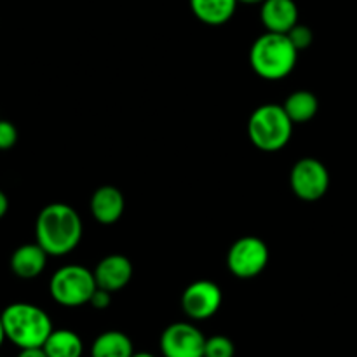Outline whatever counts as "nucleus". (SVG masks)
Masks as SVG:
<instances>
[{"label":"nucleus","mask_w":357,"mask_h":357,"mask_svg":"<svg viewBox=\"0 0 357 357\" xmlns=\"http://www.w3.org/2000/svg\"><path fill=\"white\" fill-rule=\"evenodd\" d=\"M35 237L45 253L51 257H63L79 246L82 239V220L72 206L52 202L38 213Z\"/></svg>","instance_id":"nucleus-1"},{"label":"nucleus","mask_w":357,"mask_h":357,"mask_svg":"<svg viewBox=\"0 0 357 357\" xmlns=\"http://www.w3.org/2000/svg\"><path fill=\"white\" fill-rule=\"evenodd\" d=\"M293 192L303 201H317L323 197L330 187V173L321 160L305 157L293 166L289 174Z\"/></svg>","instance_id":"nucleus-7"},{"label":"nucleus","mask_w":357,"mask_h":357,"mask_svg":"<svg viewBox=\"0 0 357 357\" xmlns=\"http://www.w3.org/2000/svg\"><path fill=\"white\" fill-rule=\"evenodd\" d=\"M286 35H288L289 40H291V44L296 47V51H302V49H307L310 44H312V40H314L312 30H310V28L307 26V24L296 23L295 26H293L291 30H289Z\"/></svg>","instance_id":"nucleus-19"},{"label":"nucleus","mask_w":357,"mask_h":357,"mask_svg":"<svg viewBox=\"0 0 357 357\" xmlns=\"http://www.w3.org/2000/svg\"><path fill=\"white\" fill-rule=\"evenodd\" d=\"M298 58V51L291 44L286 33H267L260 35L253 42L250 52V61L255 72L267 80H279L288 77L293 72Z\"/></svg>","instance_id":"nucleus-3"},{"label":"nucleus","mask_w":357,"mask_h":357,"mask_svg":"<svg viewBox=\"0 0 357 357\" xmlns=\"http://www.w3.org/2000/svg\"><path fill=\"white\" fill-rule=\"evenodd\" d=\"M241 3H264L265 0H239Z\"/></svg>","instance_id":"nucleus-25"},{"label":"nucleus","mask_w":357,"mask_h":357,"mask_svg":"<svg viewBox=\"0 0 357 357\" xmlns=\"http://www.w3.org/2000/svg\"><path fill=\"white\" fill-rule=\"evenodd\" d=\"M260 17L267 31L288 33L298 23V7L295 0H265L261 3Z\"/></svg>","instance_id":"nucleus-11"},{"label":"nucleus","mask_w":357,"mask_h":357,"mask_svg":"<svg viewBox=\"0 0 357 357\" xmlns=\"http://www.w3.org/2000/svg\"><path fill=\"white\" fill-rule=\"evenodd\" d=\"M6 338L16 347H42L52 333L51 317L44 309L26 302H16L2 312Z\"/></svg>","instance_id":"nucleus-2"},{"label":"nucleus","mask_w":357,"mask_h":357,"mask_svg":"<svg viewBox=\"0 0 357 357\" xmlns=\"http://www.w3.org/2000/svg\"><path fill=\"white\" fill-rule=\"evenodd\" d=\"M132 357H155V356L149 354V352H138V354L135 352V356H132Z\"/></svg>","instance_id":"nucleus-26"},{"label":"nucleus","mask_w":357,"mask_h":357,"mask_svg":"<svg viewBox=\"0 0 357 357\" xmlns=\"http://www.w3.org/2000/svg\"><path fill=\"white\" fill-rule=\"evenodd\" d=\"M135 349H132L131 338L122 331H105L91 347V357H132Z\"/></svg>","instance_id":"nucleus-15"},{"label":"nucleus","mask_w":357,"mask_h":357,"mask_svg":"<svg viewBox=\"0 0 357 357\" xmlns=\"http://www.w3.org/2000/svg\"><path fill=\"white\" fill-rule=\"evenodd\" d=\"M17 142V129L13 122L0 119V150H10Z\"/></svg>","instance_id":"nucleus-20"},{"label":"nucleus","mask_w":357,"mask_h":357,"mask_svg":"<svg viewBox=\"0 0 357 357\" xmlns=\"http://www.w3.org/2000/svg\"><path fill=\"white\" fill-rule=\"evenodd\" d=\"M194 16L211 26H220L232 20L239 0H188Z\"/></svg>","instance_id":"nucleus-14"},{"label":"nucleus","mask_w":357,"mask_h":357,"mask_svg":"<svg viewBox=\"0 0 357 357\" xmlns=\"http://www.w3.org/2000/svg\"><path fill=\"white\" fill-rule=\"evenodd\" d=\"M132 278V265L122 255H110L105 257L94 268V279L98 288L114 293L128 286Z\"/></svg>","instance_id":"nucleus-10"},{"label":"nucleus","mask_w":357,"mask_h":357,"mask_svg":"<svg viewBox=\"0 0 357 357\" xmlns=\"http://www.w3.org/2000/svg\"><path fill=\"white\" fill-rule=\"evenodd\" d=\"M248 135L257 149L264 152H279L291 139L293 121L281 105H261L251 114Z\"/></svg>","instance_id":"nucleus-4"},{"label":"nucleus","mask_w":357,"mask_h":357,"mask_svg":"<svg viewBox=\"0 0 357 357\" xmlns=\"http://www.w3.org/2000/svg\"><path fill=\"white\" fill-rule=\"evenodd\" d=\"M3 340H7V338H6V330H3V321H2V314H0V347H2Z\"/></svg>","instance_id":"nucleus-24"},{"label":"nucleus","mask_w":357,"mask_h":357,"mask_svg":"<svg viewBox=\"0 0 357 357\" xmlns=\"http://www.w3.org/2000/svg\"><path fill=\"white\" fill-rule=\"evenodd\" d=\"M17 357H49L45 354L44 347H28V349H21Z\"/></svg>","instance_id":"nucleus-22"},{"label":"nucleus","mask_w":357,"mask_h":357,"mask_svg":"<svg viewBox=\"0 0 357 357\" xmlns=\"http://www.w3.org/2000/svg\"><path fill=\"white\" fill-rule=\"evenodd\" d=\"M7 211H9V199H7L6 192L0 190V220L7 215Z\"/></svg>","instance_id":"nucleus-23"},{"label":"nucleus","mask_w":357,"mask_h":357,"mask_svg":"<svg viewBox=\"0 0 357 357\" xmlns=\"http://www.w3.org/2000/svg\"><path fill=\"white\" fill-rule=\"evenodd\" d=\"M98 288L94 272L80 265H65L58 268L49 282V293L63 307H80L89 303Z\"/></svg>","instance_id":"nucleus-5"},{"label":"nucleus","mask_w":357,"mask_h":357,"mask_svg":"<svg viewBox=\"0 0 357 357\" xmlns=\"http://www.w3.org/2000/svg\"><path fill=\"white\" fill-rule=\"evenodd\" d=\"M268 264V248L260 237L246 236L230 246L227 255L229 271L239 279L257 278Z\"/></svg>","instance_id":"nucleus-6"},{"label":"nucleus","mask_w":357,"mask_h":357,"mask_svg":"<svg viewBox=\"0 0 357 357\" xmlns=\"http://www.w3.org/2000/svg\"><path fill=\"white\" fill-rule=\"evenodd\" d=\"M236 356V345L229 337L215 335L206 338L204 357H234Z\"/></svg>","instance_id":"nucleus-18"},{"label":"nucleus","mask_w":357,"mask_h":357,"mask_svg":"<svg viewBox=\"0 0 357 357\" xmlns=\"http://www.w3.org/2000/svg\"><path fill=\"white\" fill-rule=\"evenodd\" d=\"M49 357H82V338L72 330H52L42 345Z\"/></svg>","instance_id":"nucleus-16"},{"label":"nucleus","mask_w":357,"mask_h":357,"mask_svg":"<svg viewBox=\"0 0 357 357\" xmlns=\"http://www.w3.org/2000/svg\"><path fill=\"white\" fill-rule=\"evenodd\" d=\"M222 289L213 281H195L181 295V307L194 321H204L215 316L222 307Z\"/></svg>","instance_id":"nucleus-9"},{"label":"nucleus","mask_w":357,"mask_h":357,"mask_svg":"<svg viewBox=\"0 0 357 357\" xmlns=\"http://www.w3.org/2000/svg\"><path fill=\"white\" fill-rule=\"evenodd\" d=\"M89 303L98 310L108 309L112 303V293L107 291V289H103V288H96L94 289L93 296H91Z\"/></svg>","instance_id":"nucleus-21"},{"label":"nucleus","mask_w":357,"mask_h":357,"mask_svg":"<svg viewBox=\"0 0 357 357\" xmlns=\"http://www.w3.org/2000/svg\"><path fill=\"white\" fill-rule=\"evenodd\" d=\"M47 257L49 255L38 243L23 244L10 257V271L20 279H35L44 272Z\"/></svg>","instance_id":"nucleus-13"},{"label":"nucleus","mask_w":357,"mask_h":357,"mask_svg":"<svg viewBox=\"0 0 357 357\" xmlns=\"http://www.w3.org/2000/svg\"><path fill=\"white\" fill-rule=\"evenodd\" d=\"M164 357H204L206 337L190 323H173L160 335Z\"/></svg>","instance_id":"nucleus-8"},{"label":"nucleus","mask_w":357,"mask_h":357,"mask_svg":"<svg viewBox=\"0 0 357 357\" xmlns=\"http://www.w3.org/2000/svg\"><path fill=\"white\" fill-rule=\"evenodd\" d=\"M124 208L126 201L122 192L110 185L100 187L91 197V213L103 225H112V223L119 222L121 216L124 215Z\"/></svg>","instance_id":"nucleus-12"},{"label":"nucleus","mask_w":357,"mask_h":357,"mask_svg":"<svg viewBox=\"0 0 357 357\" xmlns=\"http://www.w3.org/2000/svg\"><path fill=\"white\" fill-rule=\"evenodd\" d=\"M282 107H284L286 114L291 119L293 124H303V122H309L310 119L316 117L317 110H319V101H317L316 94L310 93V91H295L286 98Z\"/></svg>","instance_id":"nucleus-17"}]
</instances>
